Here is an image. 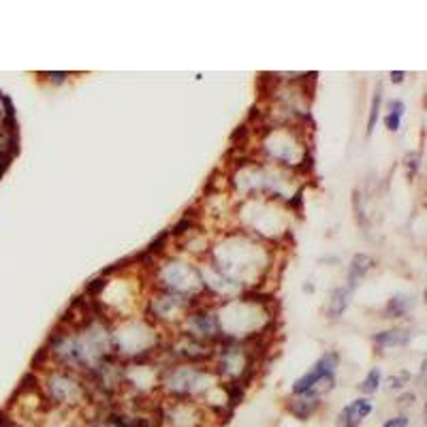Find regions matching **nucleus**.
<instances>
[{
	"label": "nucleus",
	"mask_w": 427,
	"mask_h": 427,
	"mask_svg": "<svg viewBox=\"0 0 427 427\" xmlns=\"http://www.w3.org/2000/svg\"><path fill=\"white\" fill-rule=\"evenodd\" d=\"M370 412H372V402L370 400H355L340 412L338 425L340 427H359Z\"/></svg>",
	"instance_id": "obj_1"
},
{
	"label": "nucleus",
	"mask_w": 427,
	"mask_h": 427,
	"mask_svg": "<svg viewBox=\"0 0 427 427\" xmlns=\"http://www.w3.org/2000/svg\"><path fill=\"white\" fill-rule=\"evenodd\" d=\"M319 406V398L317 393H301L293 404H291V412L299 419H307Z\"/></svg>",
	"instance_id": "obj_2"
},
{
	"label": "nucleus",
	"mask_w": 427,
	"mask_h": 427,
	"mask_svg": "<svg viewBox=\"0 0 427 427\" xmlns=\"http://www.w3.org/2000/svg\"><path fill=\"white\" fill-rule=\"evenodd\" d=\"M370 267H372V259H370V256H366V254H357V256L353 259L351 271H348V282H351V289L357 287L359 278L366 276V271H368Z\"/></svg>",
	"instance_id": "obj_3"
},
{
	"label": "nucleus",
	"mask_w": 427,
	"mask_h": 427,
	"mask_svg": "<svg viewBox=\"0 0 427 427\" xmlns=\"http://www.w3.org/2000/svg\"><path fill=\"white\" fill-rule=\"evenodd\" d=\"M410 331L406 329H393V331H384V333H378L374 338V342L382 344V346H391V344H406L410 340Z\"/></svg>",
	"instance_id": "obj_4"
},
{
	"label": "nucleus",
	"mask_w": 427,
	"mask_h": 427,
	"mask_svg": "<svg viewBox=\"0 0 427 427\" xmlns=\"http://www.w3.org/2000/svg\"><path fill=\"white\" fill-rule=\"evenodd\" d=\"M346 303H348V291L344 289H335L333 291V297H331V305H329V317H340L344 310H346Z\"/></svg>",
	"instance_id": "obj_5"
},
{
	"label": "nucleus",
	"mask_w": 427,
	"mask_h": 427,
	"mask_svg": "<svg viewBox=\"0 0 427 427\" xmlns=\"http://www.w3.org/2000/svg\"><path fill=\"white\" fill-rule=\"evenodd\" d=\"M402 113H404V103L402 101H396L391 105V113L384 118V124L389 131H398L400 129V120H402Z\"/></svg>",
	"instance_id": "obj_6"
},
{
	"label": "nucleus",
	"mask_w": 427,
	"mask_h": 427,
	"mask_svg": "<svg viewBox=\"0 0 427 427\" xmlns=\"http://www.w3.org/2000/svg\"><path fill=\"white\" fill-rule=\"evenodd\" d=\"M380 370L378 368H374V370H370V374L366 376V380L361 382V391L363 393H374L376 389H378V384H380Z\"/></svg>",
	"instance_id": "obj_7"
},
{
	"label": "nucleus",
	"mask_w": 427,
	"mask_h": 427,
	"mask_svg": "<svg viewBox=\"0 0 427 427\" xmlns=\"http://www.w3.org/2000/svg\"><path fill=\"white\" fill-rule=\"evenodd\" d=\"M408 305H410V301H408V297H393L391 301H389V314L391 317H402L406 310H408Z\"/></svg>",
	"instance_id": "obj_8"
},
{
	"label": "nucleus",
	"mask_w": 427,
	"mask_h": 427,
	"mask_svg": "<svg viewBox=\"0 0 427 427\" xmlns=\"http://www.w3.org/2000/svg\"><path fill=\"white\" fill-rule=\"evenodd\" d=\"M380 99H382V92L378 88L376 96H374V103H372V111H370V129H368V133L374 131V124H376V118H378V109H380Z\"/></svg>",
	"instance_id": "obj_9"
},
{
	"label": "nucleus",
	"mask_w": 427,
	"mask_h": 427,
	"mask_svg": "<svg viewBox=\"0 0 427 427\" xmlns=\"http://www.w3.org/2000/svg\"><path fill=\"white\" fill-rule=\"evenodd\" d=\"M410 419L406 414H400V417H393V419H386L382 427H408Z\"/></svg>",
	"instance_id": "obj_10"
},
{
	"label": "nucleus",
	"mask_w": 427,
	"mask_h": 427,
	"mask_svg": "<svg viewBox=\"0 0 427 427\" xmlns=\"http://www.w3.org/2000/svg\"><path fill=\"white\" fill-rule=\"evenodd\" d=\"M105 287V280H92V284H88V291L90 293H96Z\"/></svg>",
	"instance_id": "obj_11"
},
{
	"label": "nucleus",
	"mask_w": 427,
	"mask_h": 427,
	"mask_svg": "<svg viewBox=\"0 0 427 427\" xmlns=\"http://www.w3.org/2000/svg\"><path fill=\"white\" fill-rule=\"evenodd\" d=\"M406 378H408L406 374H402V376H398V378H391V389H400L402 382H404Z\"/></svg>",
	"instance_id": "obj_12"
},
{
	"label": "nucleus",
	"mask_w": 427,
	"mask_h": 427,
	"mask_svg": "<svg viewBox=\"0 0 427 427\" xmlns=\"http://www.w3.org/2000/svg\"><path fill=\"white\" fill-rule=\"evenodd\" d=\"M391 80H393L396 84H400V82L404 80V73H402V71H396V73H391Z\"/></svg>",
	"instance_id": "obj_13"
},
{
	"label": "nucleus",
	"mask_w": 427,
	"mask_h": 427,
	"mask_svg": "<svg viewBox=\"0 0 427 427\" xmlns=\"http://www.w3.org/2000/svg\"><path fill=\"white\" fill-rule=\"evenodd\" d=\"M52 77H54V82H62L64 77H66V73H54Z\"/></svg>",
	"instance_id": "obj_14"
},
{
	"label": "nucleus",
	"mask_w": 427,
	"mask_h": 427,
	"mask_svg": "<svg viewBox=\"0 0 427 427\" xmlns=\"http://www.w3.org/2000/svg\"><path fill=\"white\" fill-rule=\"evenodd\" d=\"M400 402H402V404H408V402L412 404V402H414V396H412V393H410V396H404V398H402Z\"/></svg>",
	"instance_id": "obj_15"
}]
</instances>
